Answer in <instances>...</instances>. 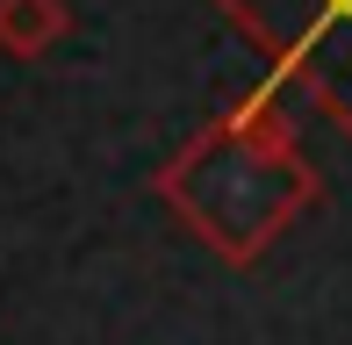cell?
<instances>
[{
  "label": "cell",
  "mask_w": 352,
  "mask_h": 345,
  "mask_svg": "<svg viewBox=\"0 0 352 345\" xmlns=\"http://www.w3.org/2000/svg\"><path fill=\"white\" fill-rule=\"evenodd\" d=\"M266 58L287 101H309L352 137V0H209Z\"/></svg>",
  "instance_id": "cell-2"
},
{
  "label": "cell",
  "mask_w": 352,
  "mask_h": 345,
  "mask_svg": "<svg viewBox=\"0 0 352 345\" xmlns=\"http://www.w3.org/2000/svg\"><path fill=\"white\" fill-rule=\"evenodd\" d=\"M72 36V0H0V58L36 65Z\"/></svg>",
  "instance_id": "cell-3"
},
{
  "label": "cell",
  "mask_w": 352,
  "mask_h": 345,
  "mask_svg": "<svg viewBox=\"0 0 352 345\" xmlns=\"http://www.w3.org/2000/svg\"><path fill=\"white\" fill-rule=\"evenodd\" d=\"M151 194L230 266H259L302 216L316 209V166L295 137L287 93L266 80L259 93L230 101L201 122L166 166L151 172Z\"/></svg>",
  "instance_id": "cell-1"
}]
</instances>
